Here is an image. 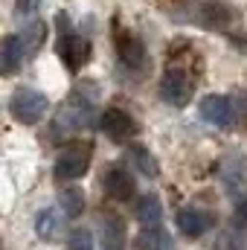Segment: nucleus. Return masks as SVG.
Segmentation results:
<instances>
[{"instance_id": "obj_4", "label": "nucleus", "mask_w": 247, "mask_h": 250, "mask_svg": "<svg viewBox=\"0 0 247 250\" xmlns=\"http://www.w3.org/2000/svg\"><path fill=\"white\" fill-rule=\"evenodd\" d=\"M59 56H62V62L67 70H73V73H79L84 64L90 62V41L84 38V35H79V32H70V29H64L62 35H59Z\"/></svg>"}, {"instance_id": "obj_5", "label": "nucleus", "mask_w": 247, "mask_h": 250, "mask_svg": "<svg viewBox=\"0 0 247 250\" xmlns=\"http://www.w3.org/2000/svg\"><path fill=\"white\" fill-rule=\"evenodd\" d=\"M192 93H195V84H192L186 70H169L163 76V82H160V96L175 108H184L192 99Z\"/></svg>"}, {"instance_id": "obj_16", "label": "nucleus", "mask_w": 247, "mask_h": 250, "mask_svg": "<svg viewBox=\"0 0 247 250\" xmlns=\"http://www.w3.org/2000/svg\"><path fill=\"white\" fill-rule=\"evenodd\" d=\"M59 207H62V212L67 218H79L82 212H84V192L79 187H67L62 189V195H59Z\"/></svg>"}, {"instance_id": "obj_18", "label": "nucleus", "mask_w": 247, "mask_h": 250, "mask_svg": "<svg viewBox=\"0 0 247 250\" xmlns=\"http://www.w3.org/2000/svg\"><path fill=\"white\" fill-rule=\"evenodd\" d=\"M44 29H47V26L35 21L32 26H26V29H23V35H18V38H21V44H23V53H35V50L41 47V41H44Z\"/></svg>"}, {"instance_id": "obj_6", "label": "nucleus", "mask_w": 247, "mask_h": 250, "mask_svg": "<svg viewBox=\"0 0 247 250\" xmlns=\"http://www.w3.org/2000/svg\"><path fill=\"white\" fill-rule=\"evenodd\" d=\"M114 47L120 53V62L128 70H137L140 64L145 62V47H143L140 35H134L131 29H123L117 21H114Z\"/></svg>"}, {"instance_id": "obj_1", "label": "nucleus", "mask_w": 247, "mask_h": 250, "mask_svg": "<svg viewBox=\"0 0 247 250\" xmlns=\"http://www.w3.org/2000/svg\"><path fill=\"white\" fill-rule=\"evenodd\" d=\"M96 105H99V84L96 82H79L56 114V131L90 128L93 117H96Z\"/></svg>"}, {"instance_id": "obj_17", "label": "nucleus", "mask_w": 247, "mask_h": 250, "mask_svg": "<svg viewBox=\"0 0 247 250\" xmlns=\"http://www.w3.org/2000/svg\"><path fill=\"white\" fill-rule=\"evenodd\" d=\"M128 160L145 175V178H157V160L143 148V146H131V151H128Z\"/></svg>"}, {"instance_id": "obj_12", "label": "nucleus", "mask_w": 247, "mask_h": 250, "mask_svg": "<svg viewBox=\"0 0 247 250\" xmlns=\"http://www.w3.org/2000/svg\"><path fill=\"white\" fill-rule=\"evenodd\" d=\"M99 248L102 250H125V224L120 215H105L102 218Z\"/></svg>"}, {"instance_id": "obj_2", "label": "nucleus", "mask_w": 247, "mask_h": 250, "mask_svg": "<svg viewBox=\"0 0 247 250\" xmlns=\"http://www.w3.org/2000/svg\"><path fill=\"white\" fill-rule=\"evenodd\" d=\"M90 157H93V146L79 140V143H67L62 154L56 157V178L62 181H76L90 169Z\"/></svg>"}, {"instance_id": "obj_9", "label": "nucleus", "mask_w": 247, "mask_h": 250, "mask_svg": "<svg viewBox=\"0 0 247 250\" xmlns=\"http://www.w3.org/2000/svg\"><path fill=\"white\" fill-rule=\"evenodd\" d=\"M212 227V215L204 212V209H195V207H186L178 212V230L189 236V239H201L206 230Z\"/></svg>"}, {"instance_id": "obj_20", "label": "nucleus", "mask_w": 247, "mask_h": 250, "mask_svg": "<svg viewBox=\"0 0 247 250\" xmlns=\"http://www.w3.org/2000/svg\"><path fill=\"white\" fill-rule=\"evenodd\" d=\"M233 224L239 230H247V192L242 198H236V207H233Z\"/></svg>"}, {"instance_id": "obj_7", "label": "nucleus", "mask_w": 247, "mask_h": 250, "mask_svg": "<svg viewBox=\"0 0 247 250\" xmlns=\"http://www.w3.org/2000/svg\"><path fill=\"white\" fill-rule=\"evenodd\" d=\"M201 117L209 125H215V128H230L233 120H236L230 99L227 96H218V93H209V96L201 99Z\"/></svg>"}, {"instance_id": "obj_10", "label": "nucleus", "mask_w": 247, "mask_h": 250, "mask_svg": "<svg viewBox=\"0 0 247 250\" xmlns=\"http://www.w3.org/2000/svg\"><path fill=\"white\" fill-rule=\"evenodd\" d=\"M102 187H105V192H108L111 198L128 201V198L134 195V178H131V172H125L123 166H111V169L105 172V178H102Z\"/></svg>"}, {"instance_id": "obj_19", "label": "nucleus", "mask_w": 247, "mask_h": 250, "mask_svg": "<svg viewBox=\"0 0 247 250\" xmlns=\"http://www.w3.org/2000/svg\"><path fill=\"white\" fill-rule=\"evenodd\" d=\"M67 250H96V239H93V233H90L87 227L73 230L70 239H67Z\"/></svg>"}, {"instance_id": "obj_21", "label": "nucleus", "mask_w": 247, "mask_h": 250, "mask_svg": "<svg viewBox=\"0 0 247 250\" xmlns=\"http://www.w3.org/2000/svg\"><path fill=\"white\" fill-rule=\"evenodd\" d=\"M215 250H242V245L233 239V236H218V242H215Z\"/></svg>"}, {"instance_id": "obj_13", "label": "nucleus", "mask_w": 247, "mask_h": 250, "mask_svg": "<svg viewBox=\"0 0 247 250\" xmlns=\"http://www.w3.org/2000/svg\"><path fill=\"white\" fill-rule=\"evenodd\" d=\"M62 227H64V218L56 207H47V209H41V212L35 215V233H38L44 242L59 239V236H62Z\"/></svg>"}, {"instance_id": "obj_11", "label": "nucleus", "mask_w": 247, "mask_h": 250, "mask_svg": "<svg viewBox=\"0 0 247 250\" xmlns=\"http://www.w3.org/2000/svg\"><path fill=\"white\" fill-rule=\"evenodd\" d=\"M23 44H21V38L18 35H9V38H3V44H0V76H12V73H18V67L23 64Z\"/></svg>"}, {"instance_id": "obj_22", "label": "nucleus", "mask_w": 247, "mask_h": 250, "mask_svg": "<svg viewBox=\"0 0 247 250\" xmlns=\"http://www.w3.org/2000/svg\"><path fill=\"white\" fill-rule=\"evenodd\" d=\"M38 3H41V0H18V12H21V15H29V12L38 9Z\"/></svg>"}, {"instance_id": "obj_3", "label": "nucleus", "mask_w": 247, "mask_h": 250, "mask_svg": "<svg viewBox=\"0 0 247 250\" xmlns=\"http://www.w3.org/2000/svg\"><path fill=\"white\" fill-rule=\"evenodd\" d=\"M47 102L50 99L41 90H35V87H18L12 93V99H9V111H12V117L18 123L35 125V123H41V117L47 114Z\"/></svg>"}, {"instance_id": "obj_14", "label": "nucleus", "mask_w": 247, "mask_h": 250, "mask_svg": "<svg viewBox=\"0 0 247 250\" xmlns=\"http://www.w3.org/2000/svg\"><path fill=\"white\" fill-rule=\"evenodd\" d=\"M137 221L145 227H163V204L157 201V195H143L137 204Z\"/></svg>"}, {"instance_id": "obj_8", "label": "nucleus", "mask_w": 247, "mask_h": 250, "mask_svg": "<svg viewBox=\"0 0 247 250\" xmlns=\"http://www.w3.org/2000/svg\"><path fill=\"white\" fill-rule=\"evenodd\" d=\"M99 125H102V131H105L114 143H125V140H131V137L137 134V123H134L125 111H120V108L105 111Z\"/></svg>"}, {"instance_id": "obj_15", "label": "nucleus", "mask_w": 247, "mask_h": 250, "mask_svg": "<svg viewBox=\"0 0 247 250\" xmlns=\"http://www.w3.org/2000/svg\"><path fill=\"white\" fill-rule=\"evenodd\" d=\"M172 236L166 233V227H145L140 230L137 242H134V250H172Z\"/></svg>"}]
</instances>
